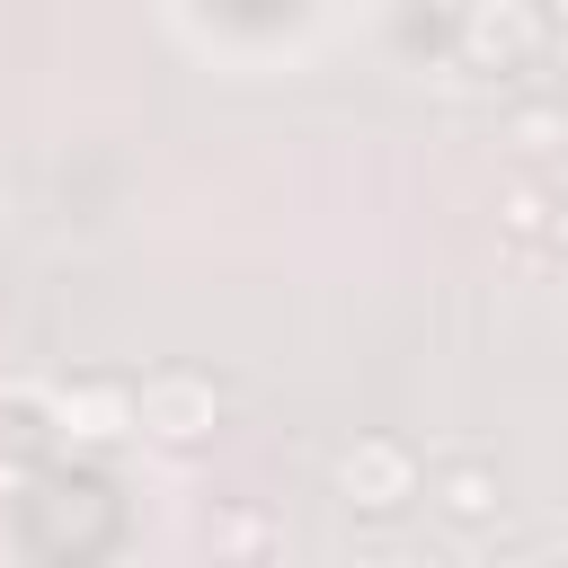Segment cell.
I'll return each mask as SVG.
<instances>
[{"label":"cell","mask_w":568,"mask_h":568,"mask_svg":"<svg viewBox=\"0 0 568 568\" xmlns=\"http://www.w3.org/2000/svg\"><path fill=\"white\" fill-rule=\"evenodd\" d=\"M453 44H462V71H524L550 44V18L541 9H515V0H479V9H462Z\"/></svg>","instance_id":"obj_1"},{"label":"cell","mask_w":568,"mask_h":568,"mask_svg":"<svg viewBox=\"0 0 568 568\" xmlns=\"http://www.w3.org/2000/svg\"><path fill=\"white\" fill-rule=\"evenodd\" d=\"M568 142V106L559 98H524V106H506V151L515 160H550Z\"/></svg>","instance_id":"obj_6"},{"label":"cell","mask_w":568,"mask_h":568,"mask_svg":"<svg viewBox=\"0 0 568 568\" xmlns=\"http://www.w3.org/2000/svg\"><path fill=\"white\" fill-rule=\"evenodd\" d=\"M133 417H142L160 444H195V435L213 426V382H195V373H151V382L133 390Z\"/></svg>","instance_id":"obj_3"},{"label":"cell","mask_w":568,"mask_h":568,"mask_svg":"<svg viewBox=\"0 0 568 568\" xmlns=\"http://www.w3.org/2000/svg\"><path fill=\"white\" fill-rule=\"evenodd\" d=\"M497 568H559V559H550V550H506Z\"/></svg>","instance_id":"obj_8"},{"label":"cell","mask_w":568,"mask_h":568,"mask_svg":"<svg viewBox=\"0 0 568 568\" xmlns=\"http://www.w3.org/2000/svg\"><path fill=\"white\" fill-rule=\"evenodd\" d=\"M222 550H231V559H248V550H266V515H257V506H240V515L222 524Z\"/></svg>","instance_id":"obj_7"},{"label":"cell","mask_w":568,"mask_h":568,"mask_svg":"<svg viewBox=\"0 0 568 568\" xmlns=\"http://www.w3.org/2000/svg\"><path fill=\"white\" fill-rule=\"evenodd\" d=\"M497 231L524 240V248H568V195H550V186H506V195H497Z\"/></svg>","instance_id":"obj_5"},{"label":"cell","mask_w":568,"mask_h":568,"mask_svg":"<svg viewBox=\"0 0 568 568\" xmlns=\"http://www.w3.org/2000/svg\"><path fill=\"white\" fill-rule=\"evenodd\" d=\"M337 488H346V506L390 515V506L417 497V453H408L399 435H355V444L337 453Z\"/></svg>","instance_id":"obj_2"},{"label":"cell","mask_w":568,"mask_h":568,"mask_svg":"<svg viewBox=\"0 0 568 568\" xmlns=\"http://www.w3.org/2000/svg\"><path fill=\"white\" fill-rule=\"evenodd\" d=\"M435 506H444L453 524H497V515H506V488H497V462H479V453H462V462H444V470H435Z\"/></svg>","instance_id":"obj_4"}]
</instances>
